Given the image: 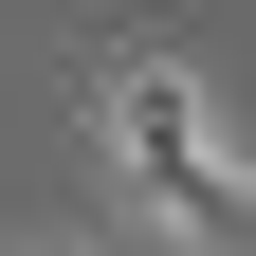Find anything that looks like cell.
Here are the masks:
<instances>
[{
    "label": "cell",
    "instance_id": "obj_1",
    "mask_svg": "<svg viewBox=\"0 0 256 256\" xmlns=\"http://www.w3.org/2000/svg\"><path fill=\"white\" fill-rule=\"evenodd\" d=\"M92 128L128 146V183H146V220H165V238H202V256H256V183H238V146L202 128V92H183L165 55H128V74L92 92Z\"/></svg>",
    "mask_w": 256,
    "mask_h": 256
}]
</instances>
